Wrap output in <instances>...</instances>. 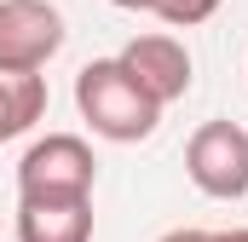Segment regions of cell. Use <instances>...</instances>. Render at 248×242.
Instances as JSON below:
<instances>
[{"mask_svg": "<svg viewBox=\"0 0 248 242\" xmlns=\"http://www.w3.org/2000/svg\"><path fill=\"white\" fill-rule=\"evenodd\" d=\"M208 242H248V225H237V231H214Z\"/></svg>", "mask_w": 248, "mask_h": 242, "instance_id": "cell-10", "label": "cell"}, {"mask_svg": "<svg viewBox=\"0 0 248 242\" xmlns=\"http://www.w3.org/2000/svg\"><path fill=\"white\" fill-rule=\"evenodd\" d=\"M185 173L214 202L248 196V133L237 121H202L185 144Z\"/></svg>", "mask_w": 248, "mask_h": 242, "instance_id": "cell-3", "label": "cell"}, {"mask_svg": "<svg viewBox=\"0 0 248 242\" xmlns=\"http://www.w3.org/2000/svg\"><path fill=\"white\" fill-rule=\"evenodd\" d=\"M63 52V12L52 0H0V69L41 75Z\"/></svg>", "mask_w": 248, "mask_h": 242, "instance_id": "cell-4", "label": "cell"}, {"mask_svg": "<svg viewBox=\"0 0 248 242\" xmlns=\"http://www.w3.org/2000/svg\"><path fill=\"white\" fill-rule=\"evenodd\" d=\"M110 6H122V12H150V17H162L168 29H196V23H208L225 0H110Z\"/></svg>", "mask_w": 248, "mask_h": 242, "instance_id": "cell-8", "label": "cell"}, {"mask_svg": "<svg viewBox=\"0 0 248 242\" xmlns=\"http://www.w3.org/2000/svg\"><path fill=\"white\" fill-rule=\"evenodd\" d=\"M17 242H93V202H17Z\"/></svg>", "mask_w": 248, "mask_h": 242, "instance_id": "cell-6", "label": "cell"}, {"mask_svg": "<svg viewBox=\"0 0 248 242\" xmlns=\"http://www.w3.org/2000/svg\"><path fill=\"white\" fill-rule=\"evenodd\" d=\"M116 58H122V69L162 104V110L179 104L190 92V52H185L179 35H162V29H156V35H139V41H127Z\"/></svg>", "mask_w": 248, "mask_h": 242, "instance_id": "cell-5", "label": "cell"}, {"mask_svg": "<svg viewBox=\"0 0 248 242\" xmlns=\"http://www.w3.org/2000/svg\"><path fill=\"white\" fill-rule=\"evenodd\" d=\"M46 116V75H6L0 69V144L23 138Z\"/></svg>", "mask_w": 248, "mask_h": 242, "instance_id": "cell-7", "label": "cell"}, {"mask_svg": "<svg viewBox=\"0 0 248 242\" xmlns=\"http://www.w3.org/2000/svg\"><path fill=\"white\" fill-rule=\"evenodd\" d=\"M93 144L75 133H46L17 162V202H93Z\"/></svg>", "mask_w": 248, "mask_h": 242, "instance_id": "cell-2", "label": "cell"}, {"mask_svg": "<svg viewBox=\"0 0 248 242\" xmlns=\"http://www.w3.org/2000/svg\"><path fill=\"white\" fill-rule=\"evenodd\" d=\"M214 231H190V225H179V231H168V237H156V242H208Z\"/></svg>", "mask_w": 248, "mask_h": 242, "instance_id": "cell-9", "label": "cell"}, {"mask_svg": "<svg viewBox=\"0 0 248 242\" xmlns=\"http://www.w3.org/2000/svg\"><path fill=\"white\" fill-rule=\"evenodd\" d=\"M75 110H81V121L98 138H110V144H139L162 121V104L122 69V58L81 63V75H75Z\"/></svg>", "mask_w": 248, "mask_h": 242, "instance_id": "cell-1", "label": "cell"}]
</instances>
